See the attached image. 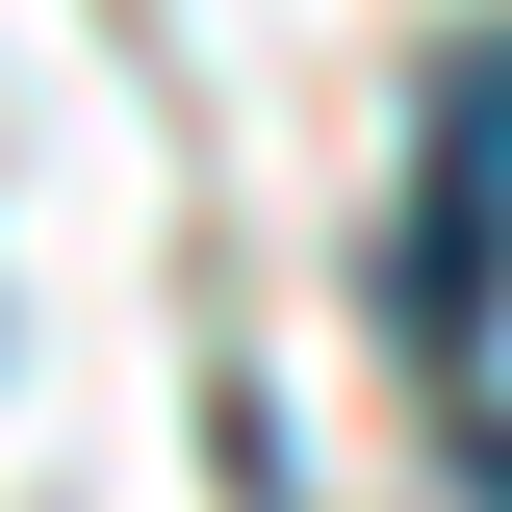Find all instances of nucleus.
Listing matches in <instances>:
<instances>
[{"mask_svg":"<svg viewBox=\"0 0 512 512\" xmlns=\"http://www.w3.org/2000/svg\"><path fill=\"white\" fill-rule=\"evenodd\" d=\"M461 487H487V512H512V410H461Z\"/></svg>","mask_w":512,"mask_h":512,"instance_id":"nucleus-2","label":"nucleus"},{"mask_svg":"<svg viewBox=\"0 0 512 512\" xmlns=\"http://www.w3.org/2000/svg\"><path fill=\"white\" fill-rule=\"evenodd\" d=\"M384 333L410 359H487L512 333V26L436 52V180L384 205Z\"/></svg>","mask_w":512,"mask_h":512,"instance_id":"nucleus-1","label":"nucleus"}]
</instances>
